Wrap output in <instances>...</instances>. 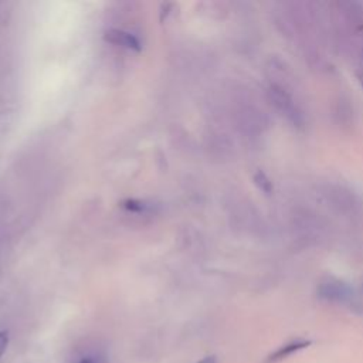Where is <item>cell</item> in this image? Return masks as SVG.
Listing matches in <instances>:
<instances>
[{
    "label": "cell",
    "mask_w": 363,
    "mask_h": 363,
    "mask_svg": "<svg viewBox=\"0 0 363 363\" xmlns=\"http://www.w3.org/2000/svg\"><path fill=\"white\" fill-rule=\"evenodd\" d=\"M7 343H9V333L3 330V332H0V357H1L3 353L6 352Z\"/></svg>",
    "instance_id": "obj_6"
},
{
    "label": "cell",
    "mask_w": 363,
    "mask_h": 363,
    "mask_svg": "<svg viewBox=\"0 0 363 363\" xmlns=\"http://www.w3.org/2000/svg\"><path fill=\"white\" fill-rule=\"evenodd\" d=\"M311 345L309 340H305V339H296V340H292L286 345H282L281 347H278L275 352H272L267 359H265V363H277V362H281L286 357H289L291 354L308 347Z\"/></svg>",
    "instance_id": "obj_1"
},
{
    "label": "cell",
    "mask_w": 363,
    "mask_h": 363,
    "mask_svg": "<svg viewBox=\"0 0 363 363\" xmlns=\"http://www.w3.org/2000/svg\"><path fill=\"white\" fill-rule=\"evenodd\" d=\"M197 363H217V360H216L214 356H207V357H204L203 360H200Z\"/></svg>",
    "instance_id": "obj_7"
},
{
    "label": "cell",
    "mask_w": 363,
    "mask_h": 363,
    "mask_svg": "<svg viewBox=\"0 0 363 363\" xmlns=\"http://www.w3.org/2000/svg\"><path fill=\"white\" fill-rule=\"evenodd\" d=\"M77 363H106V357L101 353H88L82 356Z\"/></svg>",
    "instance_id": "obj_5"
},
{
    "label": "cell",
    "mask_w": 363,
    "mask_h": 363,
    "mask_svg": "<svg viewBox=\"0 0 363 363\" xmlns=\"http://www.w3.org/2000/svg\"><path fill=\"white\" fill-rule=\"evenodd\" d=\"M105 40L112 43V44L122 45L125 48H130V50H135V51L140 50L139 40L135 35H132L126 31H122V30H108L105 33Z\"/></svg>",
    "instance_id": "obj_3"
},
{
    "label": "cell",
    "mask_w": 363,
    "mask_h": 363,
    "mask_svg": "<svg viewBox=\"0 0 363 363\" xmlns=\"http://www.w3.org/2000/svg\"><path fill=\"white\" fill-rule=\"evenodd\" d=\"M254 182H255V184H257L264 193H271L272 184H271L269 179H268L262 172H257V173H255Z\"/></svg>",
    "instance_id": "obj_4"
},
{
    "label": "cell",
    "mask_w": 363,
    "mask_h": 363,
    "mask_svg": "<svg viewBox=\"0 0 363 363\" xmlns=\"http://www.w3.org/2000/svg\"><path fill=\"white\" fill-rule=\"evenodd\" d=\"M350 294V288L342 282H326L319 288V296L328 301H345Z\"/></svg>",
    "instance_id": "obj_2"
}]
</instances>
